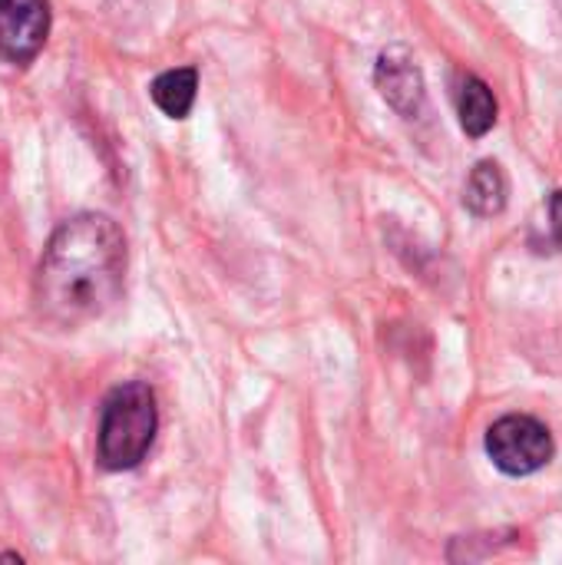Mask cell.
Instances as JSON below:
<instances>
[{"label":"cell","instance_id":"cell-1","mask_svg":"<svg viewBox=\"0 0 562 565\" xmlns=\"http://www.w3.org/2000/svg\"><path fill=\"white\" fill-rule=\"evenodd\" d=\"M126 275V238L106 215L66 218L46 242L36 265L33 301L46 324L79 328L106 315Z\"/></svg>","mask_w":562,"mask_h":565},{"label":"cell","instance_id":"cell-2","mask_svg":"<svg viewBox=\"0 0 562 565\" xmlns=\"http://www.w3.org/2000/svg\"><path fill=\"white\" fill-rule=\"evenodd\" d=\"M156 427H159V414H156L152 391L139 381L116 387L106 397L99 417V437H96L99 467L113 473L139 467L156 440Z\"/></svg>","mask_w":562,"mask_h":565},{"label":"cell","instance_id":"cell-3","mask_svg":"<svg viewBox=\"0 0 562 565\" xmlns=\"http://www.w3.org/2000/svg\"><path fill=\"white\" fill-rule=\"evenodd\" d=\"M553 437L547 424H540L537 417L510 414L487 430V457L507 477H530L543 470L553 460Z\"/></svg>","mask_w":562,"mask_h":565},{"label":"cell","instance_id":"cell-4","mask_svg":"<svg viewBox=\"0 0 562 565\" xmlns=\"http://www.w3.org/2000/svg\"><path fill=\"white\" fill-rule=\"evenodd\" d=\"M50 33L46 0H0V60L23 66L30 63Z\"/></svg>","mask_w":562,"mask_h":565},{"label":"cell","instance_id":"cell-5","mask_svg":"<svg viewBox=\"0 0 562 565\" xmlns=\"http://www.w3.org/2000/svg\"><path fill=\"white\" fill-rule=\"evenodd\" d=\"M374 83L401 116H417L424 109V73L407 46H388L378 56Z\"/></svg>","mask_w":562,"mask_h":565},{"label":"cell","instance_id":"cell-6","mask_svg":"<svg viewBox=\"0 0 562 565\" xmlns=\"http://www.w3.org/2000/svg\"><path fill=\"white\" fill-rule=\"evenodd\" d=\"M464 205L480 218L500 215L507 209V175L497 162H477L464 189Z\"/></svg>","mask_w":562,"mask_h":565},{"label":"cell","instance_id":"cell-7","mask_svg":"<svg viewBox=\"0 0 562 565\" xmlns=\"http://www.w3.org/2000/svg\"><path fill=\"white\" fill-rule=\"evenodd\" d=\"M195 89H199V76L192 66H176L166 70L152 79L149 93L152 103L169 116V119H185L195 106Z\"/></svg>","mask_w":562,"mask_h":565},{"label":"cell","instance_id":"cell-8","mask_svg":"<svg viewBox=\"0 0 562 565\" xmlns=\"http://www.w3.org/2000/svg\"><path fill=\"white\" fill-rule=\"evenodd\" d=\"M457 113H460V126L467 136L480 139L494 129L497 122V99L490 93V86L480 76H467L457 96Z\"/></svg>","mask_w":562,"mask_h":565},{"label":"cell","instance_id":"cell-9","mask_svg":"<svg viewBox=\"0 0 562 565\" xmlns=\"http://www.w3.org/2000/svg\"><path fill=\"white\" fill-rule=\"evenodd\" d=\"M550 232H553L550 242H547L550 252H553V248H562V189L550 195Z\"/></svg>","mask_w":562,"mask_h":565}]
</instances>
